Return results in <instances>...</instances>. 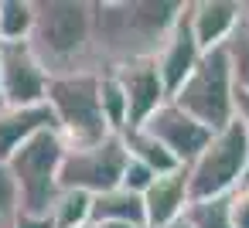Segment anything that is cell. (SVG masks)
Wrapping results in <instances>:
<instances>
[{
    "label": "cell",
    "instance_id": "cell-11",
    "mask_svg": "<svg viewBox=\"0 0 249 228\" xmlns=\"http://www.w3.org/2000/svg\"><path fill=\"white\" fill-rule=\"evenodd\" d=\"M188 7H191V0H188ZM188 7H184V14H181V21L174 24V31L167 34V41H164V48L157 51V72H160V79H164V89H167V99L171 96H178V89L191 79V72L198 68V62H201V48H198V41H195V34H191V17H188Z\"/></svg>",
    "mask_w": 249,
    "mask_h": 228
},
{
    "label": "cell",
    "instance_id": "cell-2",
    "mask_svg": "<svg viewBox=\"0 0 249 228\" xmlns=\"http://www.w3.org/2000/svg\"><path fill=\"white\" fill-rule=\"evenodd\" d=\"M28 45L52 79L99 75L92 62V0H35Z\"/></svg>",
    "mask_w": 249,
    "mask_h": 228
},
{
    "label": "cell",
    "instance_id": "cell-24",
    "mask_svg": "<svg viewBox=\"0 0 249 228\" xmlns=\"http://www.w3.org/2000/svg\"><path fill=\"white\" fill-rule=\"evenodd\" d=\"M225 201H229V221H232V228H249V187L242 184Z\"/></svg>",
    "mask_w": 249,
    "mask_h": 228
},
{
    "label": "cell",
    "instance_id": "cell-6",
    "mask_svg": "<svg viewBox=\"0 0 249 228\" xmlns=\"http://www.w3.org/2000/svg\"><path fill=\"white\" fill-rule=\"evenodd\" d=\"M65 160V143L55 130L38 133L35 140H28L24 147H18L4 163L18 184L21 194V211L28 214H48L52 201L58 197V170Z\"/></svg>",
    "mask_w": 249,
    "mask_h": 228
},
{
    "label": "cell",
    "instance_id": "cell-26",
    "mask_svg": "<svg viewBox=\"0 0 249 228\" xmlns=\"http://www.w3.org/2000/svg\"><path fill=\"white\" fill-rule=\"evenodd\" d=\"M235 119L246 126V136H249V92H235Z\"/></svg>",
    "mask_w": 249,
    "mask_h": 228
},
{
    "label": "cell",
    "instance_id": "cell-20",
    "mask_svg": "<svg viewBox=\"0 0 249 228\" xmlns=\"http://www.w3.org/2000/svg\"><path fill=\"white\" fill-rule=\"evenodd\" d=\"M225 55H229V68H232L235 92H249V21L246 17L239 21V28L225 41Z\"/></svg>",
    "mask_w": 249,
    "mask_h": 228
},
{
    "label": "cell",
    "instance_id": "cell-14",
    "mask_svg": "<svg viewBox=\"0 0 249 228\" xmlns=\"http://www.w3.org/2000/svg\"><path fill=\"white\" fill-rule=\"evenodd\" d=\"M191 204V194H188V170H174V174H164L157 177L147 194H143V208H147V228H164V225H174L184 218Z\"/></svg>",
    "mask_w": 249,
    "mask_h": 228
},
{
    "label": "cell",
    "instance_id": "cell-1",
    "mask_svg": "<svg viewBox=\"0 0 249 228\" xmlns=\"http://www.w3.org/2000/svg\"><path fill=\"white\" fill-rule=\"evenodd\" d=\"M188 0H92V62L113 72L126 62L157 58Z\"/></svg>",
    "mask_w": 249,
    "mask_h": 228
},
{
    "label": "cell",
    "instance_id": "cell-13",
    "mask_svg": "<svg viewBox=\"0 0 249 228\" xmlns=\"http://www.w3.org/2000/svg\"><path fill=\"white\" fill-rule=\"evenodd\" d=\"M58 133L55 113L48 102L41 106H0V163H4L18 147L35 140L38 133Z\"/></svg>",
    "mask_w": 249,
    "mask_h": 228
},
{
    "label": "cell",
    "instance_id": "cell-10",
    "mask_svg": "<svg viewBox=\"0 0 249 228\" xmlns=\"http://www.w3.org/2000/svg\"><path fill=\"white\" fill-rule=\"evenodd\" d=\"M113 75H116V82L123 85L126 102H130V130L143 126V123L167 102V89H164V79H160L154 58L126 62V65L113 68Z\"/></svg>",
    "mask_w": 249,
    "mask_h": 228
},
{
    "label": "cell",
    "instance_id": "cell-4",
    "mask_svg": "<svg viewBox=\"0 0 249 228\" xmlns=\"http://www.w3.org/2000/svg\"><path fill=\"white\" fill-rule=\"evenodd\" d=\"M48 106L58 123V136L65 150H86L103 143L109 133L99 109V75H62L48 82Z\"/></svg>",
    "mask_w": 249,
    "mask_h": 228
},
{
    "label": "cell",
    "instance_id": "cell-8",
    "mask_svg": "<svg viewBox=\"0 0 249 228\" xmlns=\"http://www.w3.org/2000/svg\"><path fill=\"white\" fill-rule=\"evenodd\" d=\"M52 75L35 58L31 45H0V99L4 106H41L48 102Z\"/></svg>",
    "mask_w": 249,
    "mask_h": 228
},
{
    "label": "cell",
    "instance_id": "cell-27",
    "mask_svg": "<svg viewBox=\"0 0 249 228\" xmlns=\"http://www.w3.org/2000/svg\"><path fill=\"white\" fill-rule=\"evenodd\" d=\"M164 228H191V225H188V221L181 218V221H174V225H164Z\"/></svg>",
    "mask_w": 249,
    "mask_h": 228
},
{
    "label": "cell",
    "instance_id": "cell-5",
    "mask_svg": "<svg viewBox=\"0 0 249 228\" xmlns=\"http://www.w3.org/2000/svg\"><path fill=\"white\" fill-rule=\"evenodd\" d=\"M171 102L184 109L191 119H198L201 126H208L212 133L225 130L235 119V82H232L225 48L205 51L198 68L178 89V96H171Z\"/></svg>",
    "mask_w": 249,
    "mask_h": 228
},
{
    "label": "cell",
    "instance_id": "cell-30",
    "mask_svg": "<svg viewBox=\"0 0 249 228\" xmlns=\"http://www.w3.org/2000/svg\"><path fill=\"white\" fill-rule=\"evenodd\" d=\"M0 106H4V99H0Z\"/></svg>",
    "mask_w": 249,
    "mask_h": 228
},
{
    "label": "cell",
    "instance_id": "cell-21",
    "mask_svg": "<svg viewBox=\"0 0 249 228\" xmlns=\"http://www.w3.org/2000/svg\"><path fill=\"white\" fill-rule=\"evenodd\" d=\"M184 221L191 228H232L229 221V201L215 197V201H191L184 211Z\"/></svg>",
    "mask_w": 249,
    "mask_h": 228
},
{
    "label": "cell",
    "instance_id": "cell-9",
    "mask_svg": "<svg viewBox=\"0 0 249 228\" xmlns=\"http://www.w3.org/2000/svg\"><path fill=\"white\" fill-rule=\"evenodd\" d=\"M140 130H147L157 143H164L167 147V153L181 163V167H191L195 160H198V153L208 147V140H212V130L208 126H201L198 119H191L184 109H178L171 99L140 126Z\"/></svg>",
    "mask_w": 249,
    "mask_h": 228
},
{
    "label": "cell",
    "instance_id": "cell-29",
    "mask_svg": "<svg viewBox=\"0 0 249 228\" xmlns=\"http://www.w3.org/2000/svg\"><path fill=\"white\" fill-rule=\"evenodd\" d=\"M86 228H96V225H86Z\"/></svg>",
    "mask_w": 249,
    "mask_h": 228
},
{
    "label": "cell",
    "instance_id": "cell-12",
    "mask_svg": "<svg viewBox=\"0 0 249 228\" xmlns=\"http://www.w3.org/2000/svg\"><path fill=\"white\" fill-rule=\"evenodd\" d=\"M188 17H191V34L198 48L215 51V48H225V41L246 17V4L242 0H191Z\"/></svg>",
    "mask_w": 249,
    "mask_h": 228
},
{
    "label": "cell",
    "instance_id": "cell-17",
    "mask_svg": "<svg viewBox=\"0 0 249 228\" xmlns=\"http://www.w3.org/2000/svg\"><path fill=\"white\" fill-rule=\"evenodd\" d=\"M99 109H103V119H106L109 133L123 136L130 130V102H126V92H123V85L116 82L113 72L99 75Z\"/></svg>",
    "mask_w": 249,
    "mask_h": 228
},
{
    "label": "cell",
    "instance_id": "cell-15",
    "mask_svg": "<svg viewBox=\"0 0 249 228\" xmlns=\"http://www.w3.org/2000/svg\"><path fill=\"white\" fill-rule=\"evenodd\" d=\"M106 221H130V225H143L147 228L143 197L133 194V191H126V187L96 194L92 197V225H106Z\"/></svg>",
    "mask_w": 249,
    "mask_h": 228
},
{
    "label": "cell",
    "instance_id": "cell-23",
    "mask_svg": "<svg viewBox=\"0 0 249 228\" xmlns=\"http://www.w3.org/2000/svg\"><path fill=\"white\" fill-rule=\"evenodd\" d=\"M157 180V174L150 170V167H143L140 160H126V170H123V180H120V187H126V191H133V194H147V187Z\"/></svg>",
    "mask_w": 249,
    "mask_h": 228
},
{
    "label": "cell",
    "instance_id": "cell-3",
    "mask_svg": "<svg viewBox=\"0 0 249 228\" xmlns=\"http://www.w3.org/2000/svg\"><path fill=\"white\" fill-rule=\"evenodd\" d=\"M188 170V194L191 201H215L229 197L249 180V136L239 119H232L225 130L212 133L208 147L198 153V160Z\"/></svg>",
    "mask_w": 249,
    "mask_h": 228
},
{
    "label": "cell",
    "instance_id": "cell-18",
    "mask_svg": "<svg viewBox=\"0 0 249 228\" xmlns=\"http://www.w3.org/2000/svg\"><path fill=\"white\" fill-rule=\"evenodd\" d=\"M35 31V0H0V45H21Z\"/></svg>",
    "mask_w": 249,
    "mask_h": 228
},
{
    "label": "cell",
    "instance_id": "cell-16",
    "mask_svg": "<svg viewBox=\"0 0 249 228\" xmlns=\"http://www.w3.org/2000/svg\"><path fill=\"white\" fill-rule=\"evenodd\" d=\"M123 143H126V150H130V157L133 160H140L143 167H150L157 177H164V174H174V170H181V163L167 153V147L164 143H157L147 130H126L123 133Z\"/></svg>",
    "mask_w": 249,
    "mask_h": 228
},
{
    "label": "cell",
    "instance_id": "cell-22",
    "mask_svg": "<svg viewBox=\"0 0 249 228\" xmlns=\"http://www.w3.org/2000/svg\"><path fill=\"white\" fill-rule=\"evenodd\" d=\"M21 214V194H18V184L7 170V163H0V228H14Z\"/></svg>",
    "mask_w": 249,
    "mask_h": 228
},
{
    "label": "cell",
    "instance_id": "cell-28",
    "mask_svg": "<svg viewBox=\"0 0 249 228\" xmlns=\"http://www.w3.org/2000/svg\"><path fill=\"white\" fill-rule=\"evenodd\" d=\"M246 21H249V4H246Z\"/></svg>",
    "mask_w": 249,
    "mask_h": 228
},
{
    "label": "cell",
    "instance_id": "cell-19",
    "mask_svg": "<svg viewBox=\"0 0 249 228\" xmlns=\"http://www.w3.org/2000/svg\"><path fill=\"white\" fill-rule=\"evenodd\" d=\"M52 221L55 228H86L92 225V194L86 191H58V197L52 201Z\"/></svg>",
    "mask_w": 249,
    "mask_h": 228
},
{
    "label": "cell",
    "instance_id": "cell-25",
    "mask_svg": "<svg viewBox=\"0 0 249 228\" xmlns=\"http://www.w3.org/2000/svg\"><path fill=\"white\" fill-rule=\"evenodd\" d=\"M14 228H55V221H52V214H28V211H21Z\"/></svg>",
    "mask_w": 249,
    "mask_h": 228
},
{
    "label": "cell",
    "instance_id": "cell-31",
    "mask_svg": "<svg viewBox=\"0 0 249 228\" xmlns=\"http://www.w3.org/2000/svg\"><path fill=\"white\" fill-rule=\"evenodd\" d=\"M246 187H249V180H246Z\"/></svg>",
    "mask_w": 249,
    "mask_h": 228
},
{
    "label": "cell",
    "instance_id": "cell-7",
    "mask_svg": "<svg viewBox=\"0 0 249 228\" xmlns=\"http://www.w3.org/2000/svg\"><path fill=\"white\" fill-rule=\"evenodd\" d=\"M130 150L123 136H106L96 147L86 150H65L62 170H58V187L65 191H86V194H106L116 191L126 170Z\"/></svg>",
    "mask_w": 249,
    "mask_h": 228
}]
</instances>
